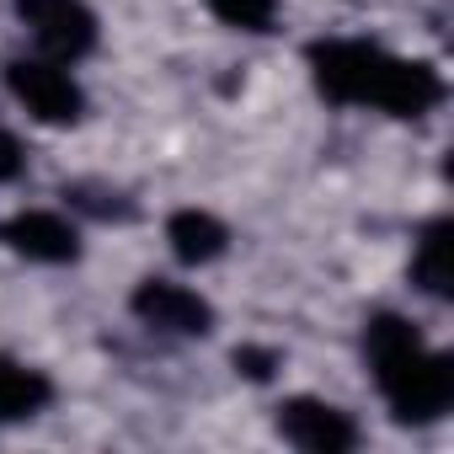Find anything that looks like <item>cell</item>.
Listing matches in <instances>:
<instances>
[{
	"label": "cell",
	"mask_w": 454,
	"mask_h": 454,
	"mask_svg": "<svg viewBox=\"0 0 454 454\" xmlns=\"http://www.w3.org/2000/svg\"><path fill=\"white\" fill-rule=\"evenodd\" d=\"M364 358L395 422H433L454 406V358L433 353L411 321L380 310L364 321Z\"/></svg>",
	"instance_id": "1"
},
{
	"label": "cell",
	"mask_w": 454,
	"mask_h": 454,
	"mask_svg": "<svg viewBox=\"0 0 454 454\" xmlns=\"http://www.w3.org/2000/svg\"><path fill=\"white\" fill-rule=\"evenodd\" d=\"M385 70H390V54L374 49V43H358V38L310 43V75H316L321 97L337 102V107H374L380 86H385Z\"/></svg>",
	"instance_id": "2"
},
{
	"label": "cell",
	"mask_w": 454,
	"mask_h": 454,
	"mask_svg": "<svg viewBox=\"0 0 454 454\" xmlns=\"http://www.w3.org/2000/svg\"><path fill=\"white\" fill-rule=\"evenodd\" d=\"M6 86L38 123H81L86 118V91L49 59H12Z\"/></svg>",
	"instance_id": "3"
},
{
	"label": "cell",
	"mask_w": 454,
	"mask_h": 454,
	"mask_svg": "<svg viewBox=\"0 0 454 454\" xmlns=\"http://www.w3.org/2000/svg\"><path fill=\"white\" fill-rule=\"evenodd\" d=\"M17 17L54 59H86L97 49V17L86 0H17Z\"/></svg>",
	"instance_id": "4"
},
{
	"label": "cell",
	"mask_w": 454,
	"mask_h": 454,
	"mask_svg": "<svg viewBox=\"0 0 454 454\" xmlns=\"http://www.w3.org/2000/svg\"><path fill=\"white\" fill-rule=\"evenodd\" d=\"M273 422H278L284 443H294V449H305V454H348V449H358V422H353L342 406L316 401V395L284 401Z\"/></svg>",
	"instance_id": "5"
},
{
	"label": "cell",
	"mask_w": 454,
	"mask_h": 454,
	"mask_svg": "<svg viewBox=\"0 0 454 454\" xmlns=\"http://www.w3.org/2000/svg\"><path fill=\"white\" fill-rule=\"evenodd\" d=\"M129 310L155 326V332H171V337H208L214 332V305L182 284H166V278H145L134 284L129 294Z\"/></svg>",
	"instance_id": "6"
},
{
	"label": "cell",
	"mask_w": 454,
	"mask_h": 454,
	"mask_svg": "<svg viewBox=\"0 0 454 454\" xmlns=\"http://www.w3.org/2000/svg\"><path fill=\"white\" fill-rule=\"evenodd\" d=\"M0 241H6L12 252H22L27 262H49V268H65L81 257V236L75 224L49 214V208H33V214H17L0 224Z\"/></svg>",
	"instance_id": "7"
},
{
	"label": "cell",
	"mask_w": 454,
	"mask_h": 454,
	"mask_svg": "<svg viewBox=\"0 0 454 454\" xmlns=\"http://www.w3.org/2000/svg\"><path fill=\"white\" fill-rule=\"evenodd\" d=\"M438 102H443V75H438L427 59H390L374 107H385L390 118H422V113L438 107Z\"/></svg>",
	"instance_id": "8"
},
{
	"label": "cell",
	"mask_w": 454,
	"mask_h": 454,
	"mask_svg": "<svg viewBox=\"0 0 454 454\" xmlns=\"http://www.w3.org/2000/svg\"><path fill=\"white\" fill-rule=\"evenodd\" d=\"M166 241H171L176 262L203 268V262L224 257V247H231V231H224L214 214H203V208H176V214L166 219Z\"/></svg>",
	"instance_id": "9"
},
{
	"label": "cell",
	"mask_w": 454,
	"mask_h": 454,
	"mask_svg": "<svg viewBox=\"0 0 454 454\" xmlns=\"http://www.w3.org/2000/svg\"><path fill=\"white\" fill-rule=\"evenodd\" d=\"M54 401V380L0 353V422H27Z\"/></svg>",
	"instance_id": "10"
},
{
	"label": "cell",
	"mask_w": 454,
	"mask_h": 454,
	"mask_svg": "<svg viewBox=\"0 0 454 454\" xmlns=\"http://www.w3.org/2000/svg\"><path fill=\"white\" fill-rule=\"evenodd\" d=\"M449 241H454V224L449 219H433L422 241H417V257H411V284L433 300H449L454 294V268H449Z\"/></svg>",
	"instance_id": "11"
},
{
	"label": "cell",
	"mask_w": 454,
	"mask_h": 454,
	"mask_svg": "<svg viewBox=\"0 0 454 454\" xmlns=\"http://www.w3.org/2000/svg\"><path fill=\"white\" fill-rule=\"evenodd\" d=\"M70 208H86L91 219H134L139 208H134V198H123L118 187H102V182H65V192H59Z\"/></svg>",
	"instance_id": "12"
},
{
	"label": "cell",
	"mask_w": 454,
	"mask_h": 454,
	"mask_svg": "<svg viewBox=\"0 0 454 454\" xmlns=\"http://www.w3.org/2000/svg\"><path fill=\"white\" fill-rule=\"evenodd\" d=\"M203 6L224 27H241V33H273V17H278V0H203Z\"/></svg>",
	"instance_id": "13"
},
{
	"label": "cell",
	"mask_w": 454,
	"mask_h": 454,
	"mask_svg": "<svg viewBox=\"0 0 454 454\" xmlns=\"http://www.w3.org/2000/svg\"><path fill=\"white\" fill-rule=\"evenodd\" d=\"M231 364H236V374H247V380H257V385L278 374V353H273V348H236Z\"/></svg>",
	"instance_id": "14"
},
{
	"label": "cell",
	"mask_w": 454,
	"mask_h": 454,
	"mask_svg": "<svg viewBox=\"0 0 454 454\" xmlns=\"http://www.w3.org/2000/svg\"><path fill=\"white\" fill-rule=\"evenodd\" d=\"M12 176H22V145L17 134L0 129V182H12Z\"/></svg>",
	"instance_id": "15"
}]
</instances>
